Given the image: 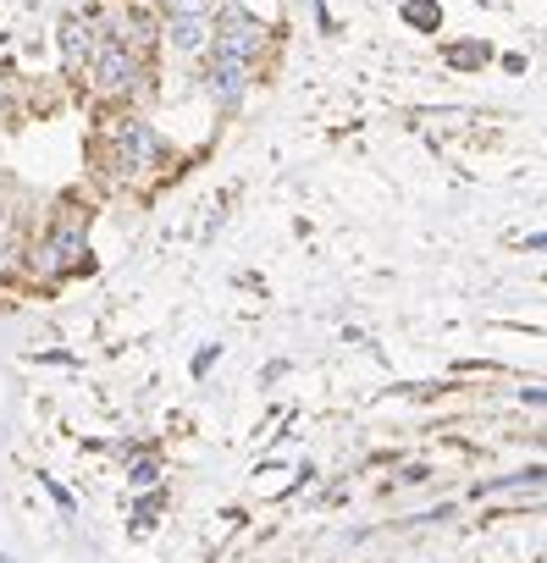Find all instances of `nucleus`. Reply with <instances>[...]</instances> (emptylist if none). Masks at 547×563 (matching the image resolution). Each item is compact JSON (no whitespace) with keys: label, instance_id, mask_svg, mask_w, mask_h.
Here are the masks:
<instances>
[{"label":"nucleus","instance_id":"obj_1","mask_svg":"<svg viewBox=\"0 0 547 563\" xmlns=\"http://www.w3.org/2000/svg\"><path fill=\"white\" fill-rule=\"evenodd\" d=\"M260 18H249L243 7H232L221 23H216V56H227V62H254V51H260Z\"/></svg>","mask_w":547,"mask_h":563},{"label":"nucleus","instance_id":"obj_2","mask_svg":"<svg viewBox=\"0 0 547 563\" xmlns=\"http://www.w3.org/2000/svg\"><path fill=\"white\" fill-rule=\"evenodd\" d=\"M205 84H210V95H216V106H238L243 95H249V62H227V56H216L210 62V73H205Z\"/></svg>","mask_w":547,"mask_h":563},{"label":"nucleus","instance_id":"obj_3","mask_svg":"<svg viewBox=\"0 0 547 563\" xmlns=\"http://www.w3.org/2000/svg\"><path fill=\"white\" fill-rule=\"evenodd\" d=\"M84 232H89V216H67V221L51 232V243H45V265H51V271L78 265V254H84Z\"/></svg>","mask_w":547,"mask_h":563},{"label":"nucleus","instance_id":"obj_4","mask_svg":"<svg viewBox=\"0 0 547 563\" xmlns=\"http://www.w3.org/2000/svg\"><path fill=\"white\" fill-rule=\"evenodd\" d=\"M95 73H100V84H106V89H133L139 62L128 56V40H106V45H100V56H95Z\"/></svg>","mask_w":547,"mask_h":563},{"label":"nucleus","instance_id":"obj_5","mask_svg":"<svg viewBox=\"0 0 547 563\" xmlns=\"http://www.w3.org/2000/svg\"><path fill=\"white\" fill-rule=\"evenodd\" d=\"M117 150H122V166H144V161H161L166 155V144L144 122H122L117 128Z\"/></svg>","mask_w":547,"mask_h":563},{"label":"nucleus","instance_id":"obj_6","mask_svg":"<svg viewBox=\"0 0 547 563\" xmlns=\"http://www.w3.org/2000/svg\"><path fill=\"white\" fill-rule=\"evenodd\" d=\"M166 40H172V51L194 56V51L210 45V18H172V23H166Z\"/></svg>","mask_w":547,"mask_h":563},{"label":"nucleus","instance_id":"obj_7","mask_svg":"<svg viewBox=\"0 0 547 563\" xmlns=\"http://www.w3.org/2000/svg\"><path fill=\"white\" fill-rule=\"evenodd\" d=\"M62 51H67V62H84V56H89V29H84L78 18L62 23Z\"/></svg>","mask_w":547,"mask_h":563},{"label":"nucleus","instance_id":"obj_8","mask_svg":"<svg viewBox=\"0 0 547 563\" xmlns=\"http://www.w3.org/2000/svg\"><path fill=\"white\" fill-rule=\"evenodd\" d=\"M448 56H453L459 67H481V62H486V45H453Z\"/></svg>","mask_w":547,"mask_h":563},{"label":"nucleus","instance_id":"obj_9","mask_svg":"<svg viewBox=\"0 0 547 563\" xmlns=\"http://www.w3.org/2000/svg\"><path fill=\"white\" fill-rule=\"evenodd\" d=\"M221 354H227V349H221V343H205V349H199V354H194V365H188V371H194V376H205V371H210V365H216V360H221Z\"/></svg>","mask_w":547,"mask_h":563},{"label":"nucleus","instance_id":"obj_10","mask_svg":"<svg viewBox=\"0 0 547 563\" xmlns=\"http://www.w3.org/2000/svg\"><path fill=\"white\" fill-rule=\"evenodd\" d=\"M166 18H205V0H166Z\"/></svg>","mask_w":547,"mask_h":563},{"label":"nucleus","instance_id":"obj_11","mask_svg":"<svg viewBox=\"0 0 547 563\" xmlns=\"http://www.w3.org/2000/svg\"><path fill=\"white\" fill-rule=\"evenodd\" d=\"M128 481H133V486H150V481H155V464H150V459H139V464L128 470Z\"/></svg>","mask_w":547,"mask_h":563},{"label":"nucleus","instance_id":"obj_12","mask_svg":"<svg viewBox=\"0 0 547 563\" xmlns=\"http://www.w3.org/2000/svg\"><path fill=\"white\" fill-rule=\"evenodd\" d=\"M288 371H294V365H288V360H271V365H265V371H260V382H283V376H288Z\"/></svg>","mask_w":547,"mask_h":563},{"label":"nucleus","instance_id":"obj_13","mask_svg":"<svg viewBox=\"0 0 547 563\" xmlns=\"http://www.w3.org/2000/svg\"><path fill=\"white\" fill-rule=\"evenodd\" d=\"M0 563H23V558H18V552H7V547H0Z\"/></svg>","mask_w":547,"mask_h":563}]
</instances>
